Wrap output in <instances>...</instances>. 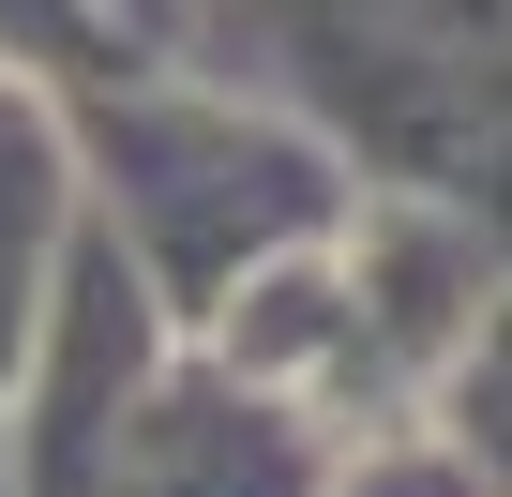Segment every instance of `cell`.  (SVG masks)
Returning a JSON list of instances; mask_svg holds the SVG:
<instances>
[{"instance_id": "6da1fadb", "label": "cell", "mask_w": 512, "mask_h": 497, "mask_svg": "<svg viewBox=\"0 0 512 497\" xmlns=\"http://www.w3.org/2000/svg\"><path fill=\"white\" fill-rule=\"evenodd\" d=\"M317 497H497V482H482L437 422H377L347 467H317Z\"/></svg>"}]
</instances>
